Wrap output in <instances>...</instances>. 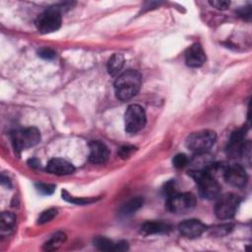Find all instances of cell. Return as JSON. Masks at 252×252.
Segmentation results:
<instances>
[{
  "label": "cell",
  "mask_w": 252,
  "mask_h": 252,
  "mask_svg": "<svg viewBox=\"0 0 252 252\" xmlns=\"http://www.w3.org/2000/svg\"><path fill=\"white\" fill-rule=\"evenodd\" d=\"M189 159L185 154H178L174 160H173V163L175 165V167L177 169H183L186 165L189 164Z\"/></svg>",
  "instance_id": "cb8c5ba5"
},
{
  "label": "cell",
  "mask_w": 252,
  "mask_h": 252,
  "mask_svg": "<svg viewBox=\"0 0 252 252\" xmlns=\"http://www.w3.org/2000/svg\"><path fill=\"white\" fill-rule=\"evenodd\" d=\"M62 198L66 200L67 202L76 204V205H85V204H91L96 202L99 198H78V197H73L71 196L66 190H62Z\"/></svg>",
  "instance_id": "44dd1931"
},
{
  "label": "cell",
  "mask_w": 252,
  "mask_h": 252,
  "mask_svg": "<svg viewBox=\"0 0 252 252\" xmlns=\"http://www.w3.org/2000/svg\"><path fill=\"white\" fill-rule=\"evenodd\" d=\"M124 65V57L122 54H114L108 62V72L110 75L115 76L118 74Z\"/></svg>",
  "instance_id": "d6986e66"
},
{
  "label": "cell",
  "mask_w": 252,
  "mask_h": 252,
  "mask_svg": "<svg viewBox=\"0 0 252 252\" xmlns=\"http://www.w3.org/2000/svg\"><path fill=\"white\" fill-rule=\"evenodd\" d=\"M36 188L38 189V191L44 195H51L54 190H55V186L52 184H46V183H37L36 184Z\"/></svg>",
  "instance_id": "d4e9b609"
},
{
  "label": "cell",
  "mask_w": 252,
  "mask_h": 252,
  "mask_svg": "<svg viewBox=\"0 0 252 252\" xmlns=\"http://www.w3.org/2000/svg\"><path fill=\"white\" fill-rule=\"evenodd\" d=\"M211 6L219 9V10H226L229 7L230 2L229 1H220V0H214V1H210L209 2Z\"/></svg>",
  "instance_id": "83f0119b"
},
{
  "label": "cell",
  "mask_w": 252,
  "mask_h": 252,
  "mask_svg": "<svg viewBox=\"0 0 252 252\" xmlns=\"http://www.w3.org/2000/svg\"><path fill=\"white\" fill-rule=\"evenodd\" d=\"M240 205V198L236 194L227 193L219 197L215 206V214L220 220L231 219Z\"/></svg>",
  "instance_id": "52a82bcc"
},
{
  "label": "cell",
  "mask_w": 252,
  "mask_h": 252,
  "mask_svg": "<svg viewBox=\"0 0 252 252\" xmlns=\"http://www.w3.org/2000/svg\"><path fill=\"white\" fill-rule=\"evenodd\" d=\"M166 206L174 214H187L195 208L196 198L192 193H176L167 198Z\"/></svg>",
  "instance_id": "8992f818"
},
{
  "label": "cell",
  "mask_w": 252,
  "mask_h": 252,
  "mask_svg": "<svg viewBox=\"0 0 252 252\" xmlns=\"http://www.w3.org/2000/svg\"><path fill=\"white\" fill-rule=\"evenodd\" d=\"M56 215H57V210L54 209V208L46 210V211H44V212L41 214V216L39 217V219H38V224H40V225L46 224V223L52 221Z\"/></svg>",
  "instance_id": "603a6c76"
},
{
  "label": "cell",
  "mask_w": 252,
  "mask_h": 252,
  "mask_svg": "<svg viewBox=\"0 0 252 252\" xmlns=\"http://www.w3.org/2000/svg\"><path fill=\"white\" fill-rule=\"evenodd\" d=\"M206 61V54L200 44H194L188 47L185 52V62L187 66L197 68Z\"/></svg>",
  "instance_id": "5bb4252c"
},
{
  "label": "cell",
  "mask_w": 252,
  "mask_h": 252,
  "mask_svg": "<svg viewBox=\"0 0 252 252\" xmlns=\"http://www.w3.org/2000/svg\"><path fill=\"white\" fill-rule=\"evenodd\" d=\"M191 172H208L211 173L216 165L214 157L207 152L196 153V156L189 160Z\"/></svg>",
  "instance_id": "8fae6325"
},
{
  "label": "cell",
  "mask_w": 252,
  "mask_h": 252,
  "mask_svg": "<svg viewBox=\"0 0 252 252\" xmlns=\"http://www.w3.org/2000/svg\"><path fill=\"white\" fill-rule=\"evenodd\" d=\"M135 151V148L132 146H124L119 150V156L122 159H127L133 152Z\"/></svg>",
  "instance_id": "f546056e"
},
{
  "label": "cell",
  "mask_w": 252,
  "mask_h": 252,
  "mask_svg": "<svg viewBox=\"0 0 252 252\" xmlns=\"http://www.w3.org/2000/svg\"><path fill=\"white\" fill-rule=\"evenodd\" d=\"M62 12L58 9L57 5L49 7L36 20V26L42 34H49L57 31L61 26Z\"/></svg>",
  "instance_id": "5b68a950"
},
{
  "label": "cell",
  "mask_w": 252,
  "mask_h": 252,
  "mask_svg": "<svg viewBox=\"0 0 252 252\" xmlns=\"http://www.w3.org/2000/svg\"><path fill=\"white\" fill-rule=\"evenodd\" d=\"M39 56H41L42 58L46 59V60H51V59L55 58L56 52L50 47H43L39 50Z\"/></svg>",
  "instance_id": "484cf974"
},
{
  "label": "cell",
  "mask_w": 252,
  "mask_h": 252,
  "mask_svg": "<svg viewBox=\"0 0 252 252\" xmlns=\"http://www.w3.org/2000/svg\"><path fill=\"white\" fill-rule=\"evenodd\" d=\"M224 178L228 183L234 187H244L247 183V175L244 167L240 164L226 165L224 170Z\"/></svg>",
  "instance_id": "9c48e42d"
},
{
  "label": "cell",
  "mask_w": 252,
  "mask_h": 252,
  "mask_svg": "<svg viewBox=\"0 0 252 252\" xmlns=\"http://www.w3.org/2000/svg\"><path fill=\"white\" fill-rule=\"evenodd\" d=\"M66 240V234L62 231H59V232H56L55 234H53L49 240H47L46 243H45V246H44V249L46 250H48V251H51V250H56L58 249L61 244Z\"/></svg>",
  "instance_id": "ffe728a7"
},
{
  "label": "cell",
  "mask_w": 252,
  "mask_h": 252,
  "mask_svg": "<svg viewBox=\"0 0 252 252\" xmlns=\"http://www.w3.org/2000/svg\"><path fill=\"white\" fill-rule=\"evenodd\" d=\"M238 15L244 19H249L251 17V8L250 6L247 7H242L238 10Z\"/></svg>",
  "instance_id": "4dcf8cb0"
},
{
  "label": "cell",
  "mask_w": 252,
  "mask_h": 252,
  "mask_svg": "<svg viewBox=\"0 0 252 252\" xmlns=\"http://www.w3.org/2000/svg\"><path fill=\"white\" fill-rule=\"evenodd\" d=\"M16 226V216L13 213L3 212L0 218V231L2 235L10 234Z\"/></svg>",
  "instance_id": "e0dca14e"
},
{
  "label": "cell",
  "mask_w": 252,
  "mask_h": 252,
  "mask_svg": "<svg viewBox=\"0 0 252 252\" xmlns=\"http://www.w3.org/2000/svg\"><path fill=\"white\" fill-rule=\"evenodd\" d=\"M28 163L32 166V167H40L41 166V162L37 160V159H31Z\"/></svg>",
  "instance_id": "836d02e7"
},
{
  "label": "cell",
  "mask_w": 252,
  "mask_h": 252,
  "mask_svg": "<svg viewBox=\"0 0 252 252\" xmlns=\"http://www.w3.org/2000/svg\"><path fill=\"white\" fill-rule=\"evenodd\" d=\"M75 171L74 165L61 158L51 159L46 165V172L55 176H68Z\"/></svg>",
  "instance_id": "4fadbf2b"
},
{
  "label": "cell",
  "mask_w": 252,
  "mask_h": 252,
  "mask_svg": "<svg viewBox=\"0 0 252 252\" xmlns=\"http://www.w3.org/2000/svg\"><path fill=\"white\" fill-rule=\"evenodd\" d=\"M142 84V77L135 70H127L121 73L115 82V91L118 100L128 101L135 97Z\"/></svg>",
  "instance_id": "6da1fadb"
},
{
  "label": "cell",
  "mask_w": 252,
  "mask_h": 252,
  "mask_svg": "<svg viewBox=\"0 0 252 252\" xmlns=\"http://www.w3.org/2000/svg\"><path fill=\"white\" fill-rule=\"evenodd\" d=\"M217 134L213 130H199L191 133L186 139V147L195 152H207L216 142Z\"/></svg>",
  "instance_id": "277c9868"
},
{
  "label": "cell",
  "mask_w": 252,
  "mask_h": 252,
  "mask_svg": "<svg viewBox=\"0 0 252 252\" xmlns=\"http://www.w3.org/2000/svg\"><path fill=\"white\" fill-rule=\"evenodd\" d=\"M128 249V243L127 241H119L118 243H115V251H125Z\"/></svg>",
  "instance_id": "1f68e13d"
},
{
  "label": "cell",
  "mask_w": 252,
  "mask_h": 252,
  "mask_svg": "<svg viewBox=\"0 0 252 252\" xmlns=\"http://www.w3.org/2000/svg\"><path fill=\"white\" fill-rule=\"evenodd\" d=\"M163 192H164V194H166L167 198L177 193L176 192V183H175V181H171V182H169V183L164 184Z\"/></svg>",
  "instance_id": "4316f807"
},
{
  "label": "cell",
  "mask_w": 252,
  "mask_h": 252,
  "mask_svg": "<svg viewBox=\"0 0 252 252\" xmlns=\"http://www.w3.org/2000/svg\"><path fill=\"white\" fill-rule=\"evenodd\" d=\"M179 230L187 238H196L206 230V226L199 220L190 219L182 222L179 225Z\"/></svg>",
  "instance_id": "7c38bea8"
},
{
  "label": "cell",
  "mask_w": 252,
  "mask_h": 252,
  "mask_svg": "<svg viewBox=\"0 0 252 252\" xmlns=\"http://www.w3.org/2000/svg\"><path fill=\"white\" fill-rule=\"evenodd\" d=\"M1 184L6 187H11V182L8 178H5L4 176L1 177Z\"/></svg>",
  "instance_id": "d6a6232c"
},
{
  "label": "cell",
  "mask_w": 252,
  "mask_h": 252,
  "mask_svg": "<svg viewBox=\"0 0 252 252\" xmlns=\"http://www.w3.org/2000/svg\"><path fill=\"white\" fill-rule=\"evenodd\" d=\"M125 130L128 133H137L146 124V114L139 105H130L124 115Z\"/></svg>",
  "instance_id": "ba28073f"
},
{
  "label": "cell",
  "mask_w": 252,
  "mask_h": 252,
  "mask_svg": "<svg viewBox=\"0 0 252 252\" xmlns=\"http://www.w3.org/2000/svg\"><path fill=\"white\" fill-rule=\"evenodd\" d=\"M246 132H247V128L243 126L231 134L229 142L227 147V154L231 159L242 157L243 148L246 143L245 141Z\"/></svg>",
  "instance_id": "30bf717a"
},
{
  "label": "cell",
  "mask_w": 252,
  "mask_h": 252,
  "mask_svg": "<svg viewBox=\"0 0 252 252\" xmlns=\"http://www.w3.org/2000/svg\"><path fill=\"white\" fill-rule=\"evenodd\" d=\"M14 150L20 154L22 151L38 145L41 141V132L36 127H27L14 131L11 134Z\"/></svg>",
  "instance_id": "3957f363"
},
{
  "label": "cell",
  "mask_w": 252,
  "mask_h": 252,
  "mask_svg": "<svg viewBox=\"0 0 252 252\" xmlns=\"http://www.w3.org/2000/svg\"><path fill=\"white\" fill-rule=\"evenodd\" d=\"M231 229H232L231 225H222V226L215 228V232L217 233V235L222 236V235H225L228 232H229Z\"/></svg>",
  "instance_id": "f1b7e54d"
},
{
  "label": "cell",
  "mask_w": 252,
  "mask_h": 252,
  "mask_svg": "<svg viewBox=\"0 0 252 252\" xmlns=\"http://www.w3.org/2000/svg\"><path fill=\"white\" fill-rule=\"evenodd\" d=\"M189 175L194 179L199 187V192L203 198L208 200L216 199L220 196L221 185L214 175L208 172H191Z\"/></svg>",
  "instance_id": "7a4b0ae2"
},
{
  "label": "cell",
  "mask_w": 252,
  "mask_h": 252,
  "mask_svg": "<svg viewBox=\"0 0 252 252\" xmlns=\"http://www.w3.org/2000/svg\"><path fill=\"white\" fill-rule=\"evenodd\" d=\"M94 244L100 250L115 251V243H114L112 240H110L107 237H103V236L96 237L94 239Z\"/></svg>",
  "instance_id": "7402d4cb"
},
{
  "label": "cell",
  "mask_w": 252,
  "mask_h": 252,
  "mask_svg": "<svg viewBox=\"0 0 252 252\" xmlns=\"http://www.w3.org/2000/svg\"><path fill=\"white\" fill-rule=\"evenodd\" d=\"M172 227L164 222L160 221H152V222H147L145 223L142 227L141 229L144 233L146 234H157V233H164L170 231Z\"/></svg>",
  "instance_id": "2e32d148"
},
{
  "label": "cell",
  "mask_w": 252,
  "mask_h": 252,
  "mask_svg": "<svg viewBox=\"0 0 252 252\" xmlns=\"http://www.w3.org/2000/svg\"><path fill=\"white\" fill-rule=\"evenodd\" d=\"M89 149V159L93 163H104L109 160L110 150L102 141H91Z\"/></svg>",
  "instance_id": "9a60e30c"
},
{
  "label": "cell",
  "mask_w": 252,
  "mask_h": 252,
  "mask_svg": "<svg viewBox=\"0 0 252 252\" xmlns=\"http://www.w3.org/2000/svg\"><path fill=\"white\" fill-rule=\"evenodd\" d=\"M144 203V199L142 197H135L128 202H126L121 208H120V214L123 216H131L136 211H138Z\"/></svg>",
  "instance_id": "ac0fdd59"
}]
</instances>
